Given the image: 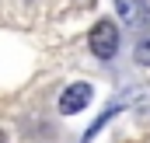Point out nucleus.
<instances>
[{
    "instance_id": "20e7f679",
    "label": "nucleus",
    "mask_w": 150,
    "mask_h": 143,
    "mask_svg": "<svg viewBox=\"0 0 150 143\" xmlns=\"http://www.w3.org/2000/svg\"><path fill=\"white\" fill-rule=\"evenodd\" d=\"M136 59H140V63H147V67H150V38H147V42H140V45H136Z\"/></svg>"
},
{
    "instance_id": "39448f33",
    "label": "nucleus",
    "mask_w": 150,
    "mask_h": 143,
    "mask_svg": "<svg viewBox=\"0 0 150 143\" xmlns=\"http://www.w3.org/2000/svg\"><path fill=\"white\" fill-rule=\"evenodd\" d=\"M0 143H4V129H0Z\"/></svg>"
},
{
    "instance_id": "7ed1b4c3",
    "label": "nucleus",
    "mask_w": 150,
    "mask_h": 143,
    "mask_svg": "<svg viewBox=\"0 0 150 143\" xmlns=\"http://www.w3.org/2000/svg\"><path fill=\"white\" fill-rule=\"evenodd\" d=\"M119 18L140 32V25H147V4L143 0H119Z\"/></svg>"
},
{
    "instance_id": "f03ea898",
    "label": "nucleus",
    "mask_w": 150,
    "mask_h": 143,
    "mask_svg": "<svg viewBox=\"0 0 150 143\" xmlns=\"http://www.w3.org/2000/svg\"><path fill=\"white\" fill-rule=\"evenodd\" d=\"M91 101V84H70L63 94H59V112L63 115H74Z\"/></svg>"
},
{
    "instance_id": "f257e3e1",
    "label": "nucleus",
    "mask_w": 150,
    "mask_h": 143,
    "mask_svg": "<svg viewBox=\"0 0 150 143\" xmlns=\"http://www.w3.org/2000/svg\"><path fill=\"white\" fill-rule=\"evenodd\" d=\"M87 45H91V52L98 59H112L115 52H119V28H115L112 21H98L91 28V35H87Z\"/></svg>"
}]
</instances>
